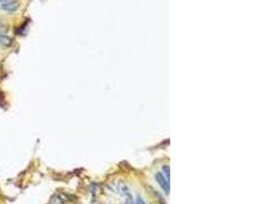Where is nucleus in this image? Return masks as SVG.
<instances>
[{"label": "nucleus", "instance_id": "1", "mask_svg": "<svg viewBox=\"0 0 272 204\" xmlns=\"http://www.w3.org/2000/svg\"><path fill=\"white\" fill-rule=\"evenodd\" d=\"M155 180L156 182L158 183V185L162 188V190L164 191L165 194H169L170 192V185H169V181L165 178L164 176L162 175L161 173H157L155 174Z\"/></svg>", "mask_w": 272, "mask_h": 204}, {"label": "nucleus", "instance_id": "2", "mask_svg": "<svg viewBox=\"0 0 272 204\" xmlns=\"http://www.w3.org/2000/svg\"><path fill=\"white\" fill-rule=\"evenodd\" d=\"M20 7V4L17 1H12V2H9V3H5V4H1V8L3 10L7 11V12H15V10L18 9Z\"/></svg>", "mask_w": 272, "mask_h": 204}, {"label": "nucleus", "instance_id": "3", "mask_svg": "<svg viewBox=\"0 0 272 204\" xmlns=\"http://www.w3.org/2000/svg\"><path fill=\"white\" fill-rule=\"evenodd\" d=\"M0 45L4 47H10L12 45V39L9 36L0 34Z\"/></svg>", "mask_w": 272, "mask_h": 204}, {"label": "nucleus", "instance_id": "4", "mask_svg": "<svg viewBox=\"0 0 272 204\" xmlns=\"http://www.w3.org/2000/svg\"><path fill=\"white\" fill-rule=\"evenodd\" d=\"M162 171H163L162 175L164 176L168 181H169V179H170V169H169V166H164L162 167Z\"/></svg>", "mask_w": 272, "mask_h": 204}, {"label": "nucleus", "instance_id": "5", "mask_svg": "<svg viewBox=\"0 0 272 204\" xmlns=\"http://www.w3.org/2000/svg\"><path fill=\"white\" fill-rule=\"evenodd\" d=\"M136 204H146V203H145V201L143 200L142 197L139 196V197L137 198V200H136Z\"/></svg>", "mask_w": 272, "mask_h": 204}, {"label": "nucleus", "instance_id": "6", "mask_svg": "<svg viewBox=\"0 0 272 204\" xmlns=\"http://www.w3.org/2000/svg\"><path fill=\"white\" fill-rule=\"evenodd\" d=\"M12 1H15V0H0V3L5 4V3H9V2H12Z\"/></svg>", "mask_w": 272, "mask_h": 204}, {"label": "nucleus", "instance_id": "7", "mask_svg": "<svg viewBox=\"0 0 272 204\" xmlns=\"http://www.w3.org/2000/svg\"><path fill=\"white\" fill-rule=\"evenodd\" d=\"M126 204H131V202H128V203H126Z\"/></svg>", "mask_w": 272, "mask_h": 204}]
</instances>
